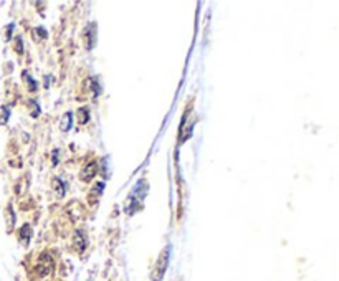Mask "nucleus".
<instances>
[{
  "label": "nucleus",
  "instance_id": "obj_10",
  "mask_svg": "<svg viewBox=\"0 0 339 281\" xmlns=\"http://www.w3.org/2000/svg\"><path fill=\"white\" fill-rule=\"evenodd\" d=\"M23 78L28 81V86H30L28 89H30V91H33V89H37V86H38V85H37V81H33L32 78L28 76V73H27V71H23Z\"/></svg>",
  "mask_w": 339,
  "mask_h": 281
},
{
  "label": "nucleus",
  "instance_id": "obj_4",
  "mask_svg": "<svg viewBox=\"0 0 339 281\" xmlns=\"http://www.w3.org/2000/svg\"><path fill=\"white\" fill-rule=\"evenodd\" d=\"M96 172H98V166L94 162H90V164H86V166L83 167L80 177H81V180H83V182H88V180H91L94 175H96Z\"/></svg>",
  "mask_w": 339,
  "mask_h": 281
},
{
  "label": "nucleus",
  "instance_id": "obj_8",
  "mask_svg": "<svg viewBox=\"0 0 339 281\" xmlns=\"http://www.w3.org/2000/svg\"><path fill=\"white\" fill-rule=\"evenodd\" d=\"M71 121H73V114H71V112H67V114L63 116V121H62V129H63V131H68V129L71 128Z\"/></svg>",
  "mask_w": 339,
  "mask_h": 281
},
{
  "label": "nucleus",
  "instance_id": "obj_6",
  "mask_svg": "<svg viewBox=\"0 0 339 281\" xmlns=\"http://www.w3.org/2000/svg\"><path fill=\"white\" fill-rule=\"evenodd\" d=\"M53 190L58 194V195H65V192H67V184H65L62 179L55 177L53 179Z\"/></svg>",
  "mask_w": 339,
  "mask_h": 281
},
{
  "label": "nucleus",
  "instance_id": "obj_1",
  "mask_svg": "<svg viewBox=\"0 0 339 281\" xmlns=\"http://www.w3.org/2000/svg\"><path fill=\"white\" fill-rule=\"evenodd\" d=\"M167 263H169V248H164L162 253H160L159 260H158V265H156V271H158V281L162 280L164 273L167 270Z\"/></svg>",
  "mask_w": 339,
  "mask_h": 281
},
{
  "label": "nucleus",
  "instance_id": "obj_9",
  "mask_svg": "<svg viewBox=\"0 0 339 281\" xmlns=\"http://www.w3.org/2000/svg\"><path fill=\"white\" fill-rule=\"evenodd\" d=\"M10 118V109L7 106H0V124H5Z\"/></svg>",
  "mask_w": 339,
  "mask_h": 281
},
{
  "label": "nucleus",
  "instance_id": "obj_5",
  "mask_svg": "<svg viewBox=\"0 0 339 281\" xmlns=\"http://www.w3.org/2000/svg\"><path fill=\"white\" fill-rule=\"evenodd\" d=\"M30 237H32V227H30L28 223H25L20 230V240L23 241V245H28Z\"/></svg>",
  "mask_w": 339,
  "mask_h": 281
},
{
  "label": "nucleus",
  "instance_id": "obj_2",
  "mask_svg": "<svg viewBox=\"0 0 339 281\" xmlns=\"http://www.w3.org/2000/svg\"><path fill=\"white\" fill-rule=\"evenodd\" d=\"M86 245H88V241H86L85 233L81 232V230H76L75 235H73V246L76 248V252L78 253H83L85 248H86Z\"/></svg>",
  "mask_w": 339,
  "mask_h": 281
},
{
  "label": "nucleus",
  "instance_id": "obj_3",
  "mask_svg": "<svg viewBox=\"0 0 339 281\" xmlns=\"http://www.w3.org/2000/svg\"><path fill=\"white\" fill-rule=\"evenodd\" d=\"M51 268H53V261H51V257L48 258V261H45V253L42 255L40 261H38L37 265V273L40 276H46L51 271Z\"/></svg>",
  "mask_w": 339,
  "mask_h": 281
},
{
  "label": "nucleus",
  "instance_id": "obj_7",
  "mask_svg": "<svg viewBox=\"0 0 339 281\" xmlns=\"http://www.w3.org/2000/svg\"><path fill=\"white\" fill-rule=\"evenodd\" d=\"M76 118H78V123H80V124H86V123H88V119H90L88 108H80V109H78Z\"/></svg>",
  "mask_w": 339,
  "mask_h": 281
},
{
  "label": "nucleus",
  "instance_id": "obj_11",
  "mask_svg": "<svg viewBox=\"0 0 339 281\" xmlns=\"http://www.w3.org/2000/svg\"><path fill=\"white\" fill-rule=\"evenodd\" d=\"M103 189H104V184L103 182H99V184H96V187H94L93 190H91V194H93V195H101V192H103Z\"/></svg>",
  "mask_w": 339,
  "mask_h": 281
}]
</instances>
